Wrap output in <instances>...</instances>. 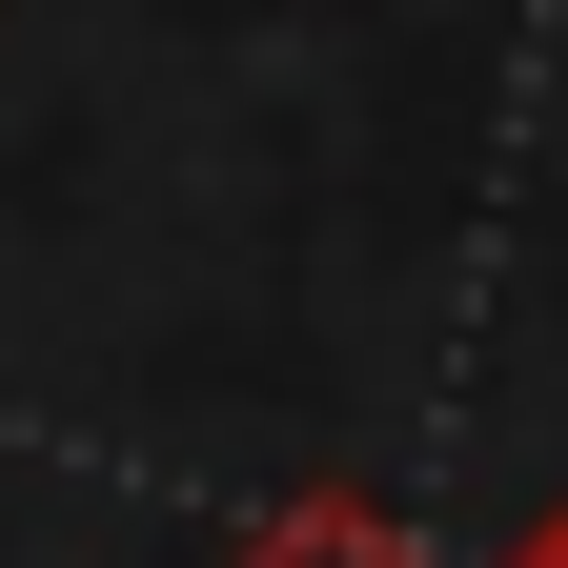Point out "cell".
Instances as JSON below:
<instances>
[{"label":"cell","mask_w":568,"mask_h":568,"mask_svg":"<svg viewBox=\"0 0 568 568\" xmlns=\"http://www.w3.org/2000/svg\"><path fill=\"white\" fill-rule=\"evenodd\" d=\"M487 568H568V487H548V508H528L508 548H487Z\"/></svg>","instance_id":"obj_2"},{"label":"cell","mask_w":568,"mask_h":568,"mask_svg":"<svg viewBox=\"0 0 568 568\" xmlns=\"http://www.w3.org/2000/svg\"><path fill=\"white\" fill-rule=\"evenodd\" d=\"M224 568H426V528L386 508V487L325 467V487H264V508L224 528Z\"/></svg>","instance_id":"obj_1"}]
</instances>
